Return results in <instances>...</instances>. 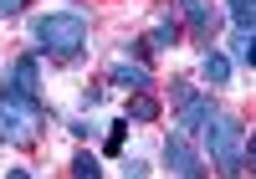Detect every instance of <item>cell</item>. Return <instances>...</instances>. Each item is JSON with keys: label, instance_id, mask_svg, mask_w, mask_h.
Segmentation results:
<instances>
[{"label": "cell", "instance_id": "2", "mask_svg": "<svg viewBox=\"0 0 256 179\" xmlns=\"http://www.w3.org/2000/svg\"><path fill=\"white\" fill-rule=\"evenodd\" d=\"M205 148H210V159H216V174L220 179H241V164H246V128L236 113H216L205 123Z\"/></svg>", "mask_w": 256, "mask_h": 179}, {"label": "cell", "instance_id": "8", "mask_svg": "<svg viewBox=\"0 0 256 179\" xmlns=\"http://www.w3.org/2000/svg\"><path fill=\"white\" fill-rule=\"evenodd\" d=\"M184 20H190V31H195L205 46H210V36H216V26H220L216 6H210V0H184Z\"/></svg>", "mask_w": 256, "mask_h": 179}, {"label": "cell", "instance_id": "4", "mask_svg": "<svg viewBox=\"0 0 256 179\" xmlns=\"http://www.w3.org/2000/svg\"><path fill=\"white\" fill-rule=\"evenodd\" d=\"M174 108H180V133H205V123L216 118L210 92H195L190 82H174Z\"/></svg>", "mask_w": 256, "mask_h": 179}, {"label": "cell", "instance_id": "18", "mask_svg": "<svg viewBox=\"0 0 256 179\" xmlns=\"http://www.w3.org/2000/svg\"><path fill=\"white\" fill-rule=\"evenodd\" d=\"M246 154H251V169H256V128L246 133Z\"/></svg>", "mask_w": 256, "mask_h": 179}, {"label": "cell", "instance_id": "10", "mask_svg": "<svg viewBox=\"0 0 256 179\" xmlns=\"http://www.w3.org/2000/svg\"><path fill=\"white\" fill-rule=\"evenodd\" d=\"M200 72H205L210 87H226V82H230V62H226L220 52H205V56H200Z\"/></svg>", "mask_w": 256, "mask_h": 179}, {"label": "cell", "instance_id": "19", "mask_svg": "<svg viewBox=\"0 0 256 179\" xmlns=\"http://www.w3.org/2000/svg\"><path fill=\"white\" fill-rule=\"evenodd\" d=\"M6 179H31V174H26V169H10V174H6Z\"/></svg>", "mask_w": 256, "mask_h": 179}, {"label": "cell", "instance_id": "7", "mask_svg": "<svg viewBox=\"0 0 256 179\" xmlns=\"http://www.w3.org/2000/svg\"><path fill=\"white\" fill-rule=\"evenodd\" d=\"M108 82H113V87H128V92H148V66L118 56V62L108 66Z\"/></svg>", "mask_w": 256, "mask_h": 179}, {"label": "cell", "instance_id": "6", "mask_svg": "<svg viewBox=\"0 0 256 179\" xmlns=\"http://www.w3.org/2000/svg\"><path fill=\"white\" fill-rule=\"evenodd\" d=\"M6 92L20 98V102H41V87H36V56H20L6 77Z\"/></svg>", "mask_w": 256, "mask_h": 179}, {"label": "cell", "instance_id": "5", "mask_svg": "<svg viewBox=\"0 0 256 179\" xmlns=\"http://www.w3.org/2000/svg\"><path fill=\"white\" fill-rule=\"evenodd\" d=\"M164 159H169V174H174V179H205V174H210L205 159L190 148L184 133H169V138H164Z\"/></svg>", "mask_w": 256, "mask_h": 179}, {"label": "cell", "instance_id": "16", "mask_svg": "<svg viewBox=\"0 0 256 179\" xmlns=\"http://www.w3.org/2000/svg\"><path fill=\"white\" fill-rule=\"evenodd\" d=\"M241 66H256V31L246 36V52H241Z\"/></svg>", "mask_w": 256, "mask_h": 179}, {"label": "cell", "instance_id": "17", "mask_svg": "<svg viewBox=\"0 0 256 179\" xmlns=\"http://www.w3.org/2000/svg\"><path fill=\"white\" fill-rule=\"evenodd\" d=\"M20 6H26V0H0V20H10V16H20Z\"/></svg>", "mask_w": 256, "mask_h": 179}, {"label": "cell", "instance_id": "13", "mask_svg": "<svg viewBox=\"0 0 256 179\" xmlns=\"http://www.w3.org/2000/svg\"><path fill=\"white\" fill-rule=\"evenodd\" d=\"M72 179H102V164L92 159L88 148H77V154H72Z\"/></svg>", "mask_w": 256, "mask_h": 179}, {"label": "cell", "instance_id": "1", "mask_svg": "<svg viewBox=\"0 0 256 179\" xmlns=\"http://www.w3.org/2000/svg\"><path fill=\"white\" fill-rule=\"evenodd\" d=\"M31 36H36V46L46 52V56L72 62V56H82V46H88V16H82V10L36 16V20H31Z\"/></svg>", "mask_w": 256, "mask_h": 179}, {"label": "cell", "instance_id": "15", "mask_svg": "<svg viewBox=\"0 0 256 179\" xmlns=\"http://www.w3.org/2000/svg\"><path fill=\"white\" fill-rule=\"evenodd\" d=\"M123 179H148V164H144V159H128V164H123Z\"/></svg>", "mask_w": 256, "mask_h": 179}, {"label": "cell", "instance_id": "9", "mask_svg": "<svg viewBox=\"0 0 256 179\" xmlns=\"http://www.w3.org/2000/svg\"><path fill=\"white\" fill-rule=\"evenodd\" d=\"M174 41H180V20L174 16H159L154 20V26H148V52H174Z\"/></svg>", "mask_w": 256, "mask_h": 179}, {"label": "cell", "instance_id": "12", "mask_svg": "<svg viewBox=\"0 0 256 179\" xmlns=\"http://www.w3.org/2000/svg\"><path fill=\"white\" fill-rule=\"evenodd\" d=\"M230 20H236V31H256V0H226Z\"/></svg>", "mask_w": 256, "mask_h": 179}, {"label": "cell", "instance_id": "3", "mask_svg": "<svg viewBox=\"0 0 256 179\" xmlns=\"http://www.w3.org/2000/svg\"><path fill=\"white\" fill-rule=\"evenodd\" d=\"M41 123H46V102H20L0 92V144H31Z\"/></svg>", "mask_w": 256, "mask_h": 179}, {"label": "cell", "instance_id": "11", "mask_svg": "<svg viewBox=\"0 0 256 179\" xmlns=\"http://www.w3.org/2000/svg\"><path fill=\"white\" fill-rule=\"evenodd\" d=\"M123 118H134V123H154V118H159V98H154V92H138L134 102H128Z\"/></svg>", "mask_w": 256, "mask_h": 179}, {"label": "cell", "instance_id": "14", "mask_svg": "<svg viewBox=\"0 0 256 179\" xmlns=\"http://www.w3.org/2000/svg\"><path fill=\"white\" fill-rule=\"evenodd\" d=\"M123 138H128V118H118V123L108 128V154H118V148H123Z\"/></svg>", "mask_w": 256, "mask_h": 179}]
</instances>
